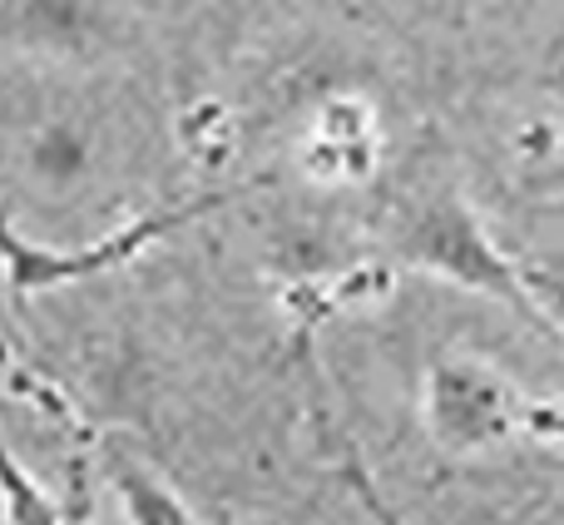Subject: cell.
Returning a JSON list of instances; mask_svg holds the SVG:
<instances>
[{
	"label": "cell",
	"instance_id": "cell-11",
	"mask_svg": "<svg viewBox=\"0 0 564 525\" xmlns=\"http://www.w3.org/2000/svg\"><path fill=\"white\" fill-rule=\"evenodd\" d=\"M65 525H99L95 521V496H89L85 471H75V486H69V516Z\"/></svg>",
	"mask_w": 564,
	"mask_h": 525
},
{
	"label": "cell",
	"instance_id": "cell-8",
	"mask_svg": "<svg viewBox=\"0 0 564 525\" xmlns=\"http://www.w3.org/2000/svg\"><path fill=\"white\" fill-rule=\"evenodd\" d=\"M0 481H6V525H65L69 496L45 491V481L15 451H6V476Z\"/></svg>",
	"mask_w": 564,
	"mask_h": 525
},
{
	"label": "cell",
	"instance_id": "cell-10",
	"mask_svg": "<svg viewBox=\"0 0 564 525\" xmlns=\"http://www.w3.org/2000/svg\"><path fill=\"white\" fill-rule=\"evenodd\" d=\"M540 85H545L550 99L564 105V30H555V40H550L545 55H540Z\"/></svg>",
	"mask_w": 564,
	"mask_h": 525
},
{
	"label": "cell",
	"instance_id": "cell-1",
	"mask_svg": "<svg viewBox=\"0 0 564 525\" xmlns=\"http://www.w3.org/2000/svg\"><path fill=\"white\" fill-rule=\"evenodd\" d=\"M397 258L421 272H436V278L456 282V288H466V292L496 298L500 308L525 318L540 338H550L564 352V332L535 302V292H530V282H525V268L486 234L480 214L456 189H426V194L401 214Z\"/></svg>",
	"mask_w": 564,
	"mask_h": 525
},
{
	"label": "cell",
	"instance_id": "cell-6",
	"mask_svg": "<svg viewBox=\"0 0 564 525\" xmlns=\"http://www.w3.org/2000/svg\"><path fill=\"white\" fill-rule=\"evenodd\" d=\"M10 174L35 199H75L99 179V139L85 119L50 115L35 119L10 144Z\"/></svg>",
	"mask_w": 564,
	"mask_h": 525
},
{
	"label": "cell",
	"instance_id": "cell-2",
	"mask_svg": "<svg viewBox=\"0 0 564 525\" xmlns=\"http://www.w3.org/2000/svg\"><path fill=\"white\" fill-rule=\"evenodd\" d=\"M535 407L540 397L470 352H441L421 377V421L446 457H486L510 441H530Z\"/></svg>",
	"mask_w": 564,
	"mask_h": 525
},
{
	"label": "cell",
	"instance_id": "cell-3",
	"mask_svg": "<svg viewBox=\"0 0 564 525\" xmlns=\"http://www.w3.org/2000/svg\"><path fill=\"white\" fill-rule=\"evenodd\" d=\"M218 194L198 199V204H174L159 208V214H139L129 224L109 228V234L89 238V244H40L20 228V218L6 224V238H0V254H6V288L15 298H30V292H59V288H79V282H95L105 272L134 262L144 248H154L159 238L178 234L188 218H198L204 208H214Z\"/></svg>",
	"mask_w": 564,
	"mask_h": 525
},
{
	"label": "cell",
	"instance_id": "cell-5",
	"mask_svg": "<svg viewBox=\"0 0 564 525\" xmlns=\"http://www.w3.org/2000/svg\"><path fill=\"white\" fill-rule=\"evenodd\" d=\"M297 164L312 184L347 189L377 174L381 164V115L367 95L337 89L312 109V125L297 144Z\"/></svg>",
	"mask_w": 564,
	"mask_h": 525
},
{
	"label": "cell",
	"instance_id": "cell-7",
	"mask_svg": "<svg viewBox=\"0 0 564 525\" xmlns=\"http://www.w3.org/2000/svg\"><path fill=\"white\" fill-rule=\"evenodd\" d=\"M105 481L124 511V525H198L188 501L129 447H105Z\"/></svg>",
	"mask_w": 564,
	"mask_h": 525
},
{
	"label": "cell",
	"instance_id": "cell-9",
	"mask_svg": "<svg viewBox=\"0 0 564 525\" xmlns=\"http://www.w3.org/2000/svg\"><path fill=\"white\" fill-rule=\"evenodd\" d=\"M530 441H540V447H564V401L540 397L535 421H530Z\"/></svg>",
	"mask_w": 564,
	"mask_h": 525
},
{
	"label": "cell",
	"instance_id": "cell-4",
	"mask_svg": "<svg viewBox=\"0 0 564 525\" xmlns=\"http://www.w3.org/2000/svg\"><path fill=\"white\" fill-rule=\"evenodd\" d=\"M129 35L134 25L119 0H6V45L40 65H105Z\"/></svg>",
	"mask_w": 564,
	"mask_h": 525
}]
</instances>
